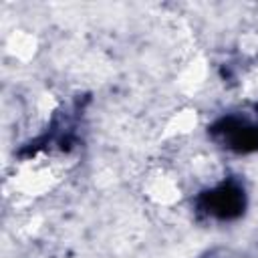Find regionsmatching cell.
I'll list each match as a JSON object with an SVG mask.
<instances>
[{
    "instance_id": "277c9868",
    "label": "cell",
    "mask_w": 258,
    "mask_h": 258,
    "mask_svg": "<svg viewBox=\"0 0 258 258\" xmlns=\"http://www.w3.org/2000/svg\"><path fill=\"white\" fill-rule=\"evenodd\" d=\"M198 258H248L242 252L234 250V248H226V246H216V248H208L206 252H202Z\"/></svg>"
},
{
    "instance_id": "3957f363",
    "label": "cell",
    "mask_w": 258,
    "mask_h": 258,
    "mask_svg": "<svg viewBox=\"0 0 258 258\" xmlns=\"http://www.w3.org/2000/svg\"><path fill=\"white\" fill-rule=\"evenodd\" d=\"M77 129H79V109L75 107L73 111L56 113V117L52 119V123L46 129V133H42L40 137H36L28 145H30L32 153L36 149L52 147V145H56L58 149H69L79 137Z\"/></svg>"
},
{
    "instance_id": "7a4b0ae2",
    "label": "cell",
    "mask_w": 258,
    "mask_h": 258,
    "mask_svg": "<svg viewBox=\"0 0 258 258\" xmlns=\"http://www.w3.org/2000/svg\"><path fill=\"white\" fill-rule=\"evenodd\" d=\"M208 139L230 155L258 153V105H240L214 117L206 127Z\"/></svg>"
},
{
    "instance_id": "6da1fadb",
    "label": "cell",
    "mask_w": 258,
    "mask_h": 258,
    "mask_svg": "<svg viewBox=\"0 0 258 258\" xmlns=\"http://www.w3.org/2000/svg\"><path fill=\"white\" fill-rule=\"evenodd\" d=\"M248 187L240 175H224L222 179L202 187L191 198V210L200 222L234 224L248 212Z\"/></svg>"
}]
</instances>
